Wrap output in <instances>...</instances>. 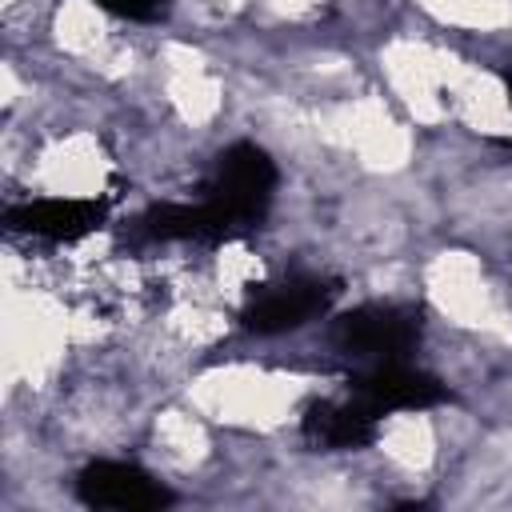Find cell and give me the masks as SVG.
I'll use <instances>...</instances> for the list:
<instances>
[{
  "mask_svg": "<svg viewBox=\"0 0 512 512\" xmlns=\"http://www.w3.org/2000/svg\"><path fill=\"white\" fill-rule=\"evenodd\" d=\"M276 192V164L264 148L236 140L216 156V172H212V204L228 216V224L236 232H248L264 220L268 204Z\"/></svg>",
  "mask_w": 512,
  "mask_h": 512,
  "instance_id": "cell-1",
  "label": "cell"
},
{
  "mask_svg": "<svg viewBox=\"0 0 512 512\" xmlns=\"http://www.w3.org/2000/svg\"><path fill=\"white\" fill-rule=\"evenodd\" d=\"M340 352L356 360H404L420 340V308L412 304H360L332 324Z\"/></svg>",
  "mask_w": 512,
  "mask_h": 512,
  "instance_id": "cell-2",
  "label": "cell"
},
{
  "mask_svg": "<svg viewBox=\"0 0 512 512\" xmlns=\"http://www.w3.org/2000/svg\"><path fill=\"white\" fill-rule=\"evenodd\" d=\"M336 284L332 280H320V276H292V280H280V284H264L240 312L244 328L248 332H260V336H276V332H292V328H304L308 320L324 316L336 300Z\"/></svg>",
  "mask_w": 512,
  "mask_h": 512,
  "instance_id": "cell-3",
  "label": "cell"
},
{
  "mask_svg": "<svg viewBox=\"0 0 512 512\" xmlns=\"http://www.w3.org/2000/svg\"><path fill=\"white\" fill-rule=\"evenodd\" d=\"M76 496L88 508H116V512H152L172 504V492L152 480L144 468L124 460H92L76 476Z\"/></svg>",
  "mask_w": 512,
  "mask_h": 512,
  "instance_id": "cell-4",
  "label": "cell"
},
{
  "mask_svg": "<svg viewBox=\"0 0 512 512\" xmlns=\"http://www.w3.org/2000/svg\"><path fill=\"white\" fill-rule=\"evenodd\" d=\"M352 384H356V396L380 416L384 412H408V408H432V404L448 400V388L436 376L408 368L404 360H380L368 372H360Z\"/></svg>",
  "mask_w": 512,
  "mask_h": 512,
  "instance_id": "cell-5",
  "label": "cell"
},
{
  "mask_svg": "<svg viewBox=\"0 0 512 512\" xmlns=\"http://www.w3.org/2000/svg\"><path fill=\"white\" fill-rule=\"evenodd\" d=\"M100 220L104 204L96 200H28L4 212V224L12 232H28L40 240H80L92 228H100Z\"/></svg>",
  "mask_w": 512,
  "mask_h": 512,
  "instance_id": "cell-6",
  "label": "cell"
},
{
  "mask_svg": "<svg viewBox=\"0 0 512 512\" xmlns=\"http://www.w3.org/2000/svg\"><path fill=\"white\" fill-rule=\"evenodd\" d=\"M376 420L380 412H372L360 396L352 400H316L304 412V436L320 448H364L376 440Z\"/></svg>",
  "mask_w": 512,
  "mask_h": 512,
  "instance_id": "cell-7",
  "label": "cell"
},
{
  "mask_svg": "<svg viewBox=\"0 0 512 512\" xmlns=\"http://www.w3.org/2000/svg\"><path fill=\"white\" fill-rule=\"evenodd\" d=\"M136 232L148 240H208V244L240 236L212 200H204V204H152L136 220Z\"/></svg>",
  "mask_w": 512,
  "mask_h": 512,
  "instance_id": "cell-8",
  "label": "cell"
},
{
  "mask_svg": "<svg viewBox=\"0 0 512 512\" xmlns=\"http://www.w3.org/2000/svg\"><path fill=\"white\" fill-rule=\"evenodd\" d=\"M96 4L116 16H128V20H152L168 8V0H96Z\"/></svg>",
  "mask_w": 512,
  "mask_h": 512,
  "instance_id": "cell-9",
  "label": "cell"
}]
</instances>
